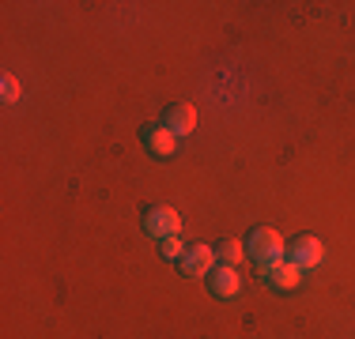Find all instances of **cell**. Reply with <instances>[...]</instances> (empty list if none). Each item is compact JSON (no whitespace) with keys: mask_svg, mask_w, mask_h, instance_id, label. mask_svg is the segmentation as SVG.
I'll use <instances>...</instances> for the list:
<instances>
[{"mask_svg":"<svg viewBox=\"0 0 355 339\" xmlns=\"http://www.w3.org/2000/svg\"><path fill=\"white\" fill-rule=\"evenodd\" d=\"M287 260L299 264V268H318L321 260H325V245H321L318 237L302 234V237H295V245L287 249Z\"/></svg>","mask_w":355,"mask_h":339,"instance_id":"5","label":"cell"},{"mask_svg":"<svg viewBox=\"0 0 355 339\" xmlns=\"http://www.w3.org/2000/svg\"><path fill=\"white\" fill-rule=\"evenodd\" d=\"M178 268H182L185 279H208L216 268V249H208V245H193V249H185V257L178 260Z\"/></svg>","mask_w":355,"mask_h":339,"instance_id":"3","label":"cell"},{"mask_svg":"<svg viewBox=\"0 0 355 339\" xmlns=\"http://www.w3.org/2000/svg\"><path fill=\"white\" fill-rule=\"evenodd\" d=\"M163 125H166L174 136H189L193 129H197V109H193L189 102H174V106H166Z\"/></svg>","mask_w":355,"mask_h":339,"instance_id":"8","label":"cell"},{"mask_svg":"<svg viewBox=\"0 0 355 339\" xmlns=\"http://www.w3.org/2000/svg\"><path fill=\"white\" fill-rule=\"evenodd\" d=\"M0 95H4V102H19V80H15V75H4V80H0Z\"/></svg>","mask_w":355,"mask_h":339,"instance_id":"11","label":"cell"},{"mask_svg":"<svg viewBox=\"0 0 355 339\" xmlns=\"http://www.w3.org/2000/svg\"><path fill=\"white\" fill-rule=\"evenodd\" d=\"M140 140H144V147H148L155 158H166V155H174L178 136L166 129V125H144V129H140Z\"/></svg>","mask_w":355,"mask_h":339,"instance_id":"6","label":"cell"},{"mask_svg":"<svg viewBox=\"0 0 355 339\" xmlns=\"http://www.w3.org/2000/svg\"><path fill=\"white\" fill-rule=\"evenodd\" d=\"M242 257H246V241H239V237H223V241L216 245V260H219V264L239 268Z\"/></svg>","mask_w":355,"mask_h":339,"instance_id":"9","label":"cell"},{"mask_svg":"<svg viewBox=\"0 0 355 339\" xmlns=\"http://www.w3.org/2000/svg\"><path fill=\"white\" fill-rule=\"evenodd\" d=\"M246 257H253V264L265 268L272 260L284 257V237L272 230V226H253L246 237Z\"/></svg>","mask_w":355,"mask_h":339,"instance_id":"1","label":"cell"},{"mask_svg":"<svg viewBox=\"0 0 355 339\" xmlns=\"http://www.w3.org/2000/svg\"><path fill=\"white\" fill-rule=\"evenodd\" d=\"M144 234H151V237H178V230H182V219H178V211L174 208H166V203H155V208H148L144 211Z\"/></svg>","mask_w":355,"mask_h":339,"instance_id":"2","label":"cell"},{"mask_svg":"<svg viewBox=\"0 0 355 339\" xmlns=\"http://www.w3.org/2000/svg\"><path fill=\"white\" fill-rule=\"evenodd\" d=\"M261 275L268 279V286H272V291H295V286L302 283V268L291 264L287 257L272 260V264H265V268H261Z\"/></svg>","mask_w":355,"mask_h":339,"instance_id":"4","label":"cell"},{"mask_svg":"<svg viewBox=\"0 0 355 339\" xmlns=\"http://www.w3.org/2000/svg\"><path fill=\"white\" fill-rule=\"evenodd\" d=\"M208 291H212L216 298H234V294L242 291V275H239V268H231V264L212 268V275H208Z\"/></svg>","mask_w":355,"mask_h":339,"instance_id":"7","label":"cell"},{"mask_svg":"<svg viewBox=\"0 0 355 339\" xmlns=\"http://www.w3.org/2000/svg\"><path fill=\"white\" fill-rule=\"evenodd\" d=\"M159 253H163L166 260H182L185 257V245L178 241V237H163V241H159Z\"/></svg>","mask_w":355,"mask_h":339,"instance_id":"10","label":"cell"}]
</instances>
